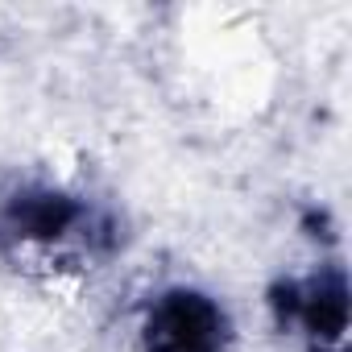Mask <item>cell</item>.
Segmentation results:
<instances>
[{
	"label": "cell",
	"instance_id": "obj_1",
	"mask_svg": "<svg viewBox=\"0 0 352 352\" xmlns=\"http://www.w3.org/2000/svg\"><path fill=\"white\" fill-rule=\"evenodd\" d=\"M120 352H228V315L199 290L170 286L133 315Z\"/></svg>",
	"mask_w": 352,
	"mask_h": 352
}]
</instances>
